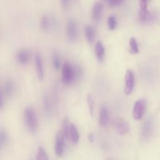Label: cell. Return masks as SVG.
<instances>
[{"label":"cell","instance_id":"2e32d148","mask_svg":"<svg viewBox=\"0 0 160 160\" xmlns=\"http://www.w3.org/2000/svg\"><path fill=\"white\" fill-rule=\"evenodd\" d=\"M4 95H6L7 97H10L14 93L15 87L14 84L11 79H8L5 81L4 84V88H2Z\"/></svg>","mask_w":160,"mask_h":160},{"label":"cell","instance_id":"7c38bea8","mask_svg":"<svg viewBox=\"0 0 160 160\" xmlns=\"http://www.w3.org/2000/svg\"><path fill=\"white\" fill-rule=\"evenodd\" d=\"M84 33L86 41L89 44H92L96 38V30L90 25H87L84 28Z\"/></svg>","mask_w":160,"mask_h":160},{"label":"cell","instance_id":"7a4b0ae2","mask_svg":"<svg viewBox=\"0 0 160 160\" xmlns=\"http://www.w3.org/2000/svg\"><path fill=\"white\" fill-rule=\"evenodd\" d=\"M24 119L28 130L34 133L38 129V123L37 115L32 107H26L24 111Z\"/></svg>","mask_w":160,"mask_h":160},{"label":"cell","instance_id":"7402d4cb","mask_svg":"<svg viewBox=\"0 0 160 160\" xmlns=\"http://www.w3.org/2000/svg\"><path fill=\"white\" fill-rule=\"evenodd\" d=\"M36 160H49L47 152L42 146H39L38 148Z\"/></svg>","mask_w":160,"mask_h":160},{"label":"cell","instance_id":"277c9868","mask_svg":"<svg viewBox=\"0 0 160 160\" xmlns=\"http://www.w3.org/2000/svg\"><path fill=\"white\" fill-rule=\"evenodd\" d=\"M66 32L68 39L71 41H76L78 38L79 31L77 22L73 19H70L68 21L66 26Z\"/></svg>","mask_w":160,"mask_h":160},{"label":"cell","instance_id":"603a6c76","mask_svg":"<svg viewBox=\"0 0 160 160\" xmlns=\"http://www.w3.org/2000/svg\"><path fill=\"white\" fill-rule=\"evenodd\" d=\"M107 24L109 30L113 31L114 30L118 25V21L116 17L114 15H111L108 18L107 20Z\"/></svg>","mask_w":160,"mask_h":160},{"label":"cell","instance_id":"52a82bcc","mask_svg":"<svg viewBox=\"0 0 160 160\" xmlns=\"http://www.w3.org/2000/svg\"><path fill=\"white\" fill-rule=\"evenodd\" d=\"M64 136L61 131H58L55 137L54 151L58 157H61L64 151Z\"/></svg>","mask_w":160,"mask_h":160},{"label":"cell","instance_id":"4fadbf2b","mask_svg":"<svg viewBox=\"0 0 160 160\" xmlns=\"http://www.w3.org/2000/svg\"><path fill=\"white\" fill-rule=\"evenodd\" d=\"M94 51L96 54V56L98 61H102L104 58L105 55V49L103 44L101 41H98L96 42L95 44Z\"/></svg>","mask_w":160,"mask_h":160},{"label":"cell","instance_id":"5bb4252c","mask_svg":"<svg viewBox=\"0 0 160 160\" xmlns=\"http://www.w3.org/2000/svg\"><path fill=\"white\" fill-rule=\"evenodd\" d=\"M53 21L47 16H42L40 19V26L42 31H48L53 26Z\"/></svg>","mask_w":160,"mask_h":160},{"label":"cell","instance_id":"4316f807","mask_svg":"<svg viewBox=\"0 0 160 160\" xmlns=\"http://www.w3.org/2000/svg\"><path fill=\"white\" fill-rule=\"evenodd\" d=\"M123 0H108V4L111 7H116L120 5Z\"/></svg>","mask_w":160,"mask_h":160},{"label":"cell","instance_id":"484cf974","mask_svg":"<svg viewBox=\"0 0 160 160\" xmlns=\"http://www.w3.org/2000/svg\"><path fill=\"white\" fill-rule=\"evenodd\" d=\"M139 16L141 20H142V21H147L149 20V19L151 18V14H149L148 11H143L140 10L139 12Z\"/></svg>","mask_w":160,"mask_h":160},{"label":"cell","instance_id":"d4e9b609","mask_svg":"<svg viewBox=\"0 0 160 160\" xmlns=\"http://www.w3.org/2000/svg\"><path fill=\"white\" fill-rule=\"evenodd\" d=\"M52 63L53 68H54L55 70L58 71L61 68L62 65L61 59L58 54L55 53L53 54L52 59Z\"/></svg>","mask_w":160,"mask_h":160},{"label":"cell","instance_id":"e0dca14e","mask_svg":"<svg viewBox=\"0 0 160 160\" xmlns=\"http://www.w3.org/2000/svg\"><path fill=\"white\" fill-rule=\"evenodd\" d=\"M71 124H69V120L67 116L64 117L62 122V132L64 136V137L69 139H70V129H71Z\"/></svg>","mask_w":160,"mask_h":160},{"label":"cell","instance_id":"1f68e13d","mask_svg":"<svg viewBox=\"0 0 160 160\" xmlns=\"http://www.w3.org/2000/svg\"><path fill=\"white\" fill-rule=\"evenodd\" d=\"M104 1H108V0H104Z\"/></svg>","mask_w":160,"mask_h":160},{"label":"cell","instance_id":"6da1fadb","mask_svg":"<svg viewBox=\"0 0 160 160\" xmlns=\"http://www.w3.org/2000/svg\"><path fill=\"white\" fill-rule=\"evenodd\" d=\"M82 71L80 66L72 65L68 62H65L62 65V80L66 84H70L79 79L81 76Z\"/></svg>","mask_w":160,"mask_h":160},{"label":"cell","instance_id":"8992f818","mask_svg":"<svg viewBox=\"0 0 160 160\" xmlns=\"http://www.w3.org/2000/svg\"><path fill=\"white\" fill-rule=\"evenodd\" d=\"M124 82L125 84L124 88V92L126 95H129L132 92L135 84L134 75L132 70L128 69L126 71Z\"/></svg>","mask_w":160,"mask_h":160},{"label":"cell","instance_id":"44dd1931","mask_svg":"<svg viewBox=\"0 0 160 160\" xmlns=\"http://www.w3.org/2000/svg\"><path fill=\"white\" fill-rule=\"evenodd\" d=\"M8 141V135L6 131L3 129H0V148L2 149L6 144Z\"/></svg>","mask_w":160,"mask_h":160},{"label":"cell","instance_id":"30bf717a","mask_svg":"<svg viewBox=\"0 0 160 160\" xmlns=\"http://www.w3.org/2000/svg\"><path fill=\"white\" fill-rule=\"evenodd\" d=\"M35 66L36 70V74L38 79L42 81L44 79V65L42 56L40 53H36L35 55Z\"/></svg>","mask_w":160,"mask_h":160},{"label":"cell","instance_id":"d6a6232c","mask_svg":"<svg viewBox=\"0 0 160 160\" xmlns=\"http://www.w3.org/2000/svg\"><path fill=\"white\" fill-rule=\"evenodd\" d=\"M108 160H111V159H108Z\"/></svg>","mask_w":160,"mask_h":160},{"label":"cell","instance_id":"d6986e66","mask_svg":"<svg viewBox=\"0 0 160 160\" xmlns=\"http://www.w3.org/2000/svg\"><path fill=\"white\" fill-rule=\"evenodd\" d=\"M70 139L74 143H77L79 139V136L76 126L73 124H71Z\"/></svg>","mask_w":160,"mask_h":160},{"label":"cell","instance_id":"8fae6325","mask_svg":"<svg viewBox=\"0 0 160 160\" xmlns=\"http://www.w3.org/2000/svg\"><path fill=\"white\" fill-rule=\"evenodd\" d=\"M31 58V52L27 49H21L16 54L17 61L22 65L27 64Z\"/></svg>","mask_w":160,"mask_h":160},{"label":"cell","instance_id":"ffe728a7","mask_svg":"<svg viewBox=\"0 0 160 160\" xmlns=\"http://www.w3.org/2000/svg\"><path fill=\"white\" fill-rule=\"evenodd\" d=\"M129 52L132 54H136L139 52V48L137 41L134 38H131L129 41Z\"/></svg>","mask_w":160,"mask_h":160},{"label":"cell","instance_id":"9a60e30c","mask_svg":"<svg viewBox=\"0 0 160 160\" xmlns=\"http://www.w3.org/2000/svg\"><path fill=\"white\" fill-rule=\"evenodd\" d=\"M152 131V122L150 119L146 120L142 126L141 129V136L143 139H147L149 137L151 134Z\"/></svg>","mask_w":160,"mask_h":160},{"label":"cell","instance_id":"83f0119b","mask_svg":"<svg viewBox=\"0 0 160 160\" xmlns=\"http://www.w3.org/2000/svg\"><path fill=\"white\" fill-rule=\"evenodd\" d=\"M60 1H61L62 8L64 10L68 9L69 6V0H60Z\"/></svg>","mask_w":160,"mask_h":160},{"label":"cell","instance_id":"9c48e42d","mask_svg":"<svg viewBox=\"0 0 160 160\" xmlns=\"http://www.w3.org/2000/svg\"><path fill=\"white\" fill-rule=\"evenodd\" d=\"M104 7L101 2H96L94 4L91 9V18L95 22H99L103 14Z\"/></svg>","mask_w":160,"mask_h":160},{"label":"cell","instance_id":"ba28073f","mask_svg":"<svg viewBox=\"0 0 160 160\" xmlns=\"http://www.w3.org/2000/svg\"><path fill=\"white\" fill-rule=\"evenodd\" d=\"M109 122V112L106 105H102L99 109L98 116V123L100 127L106 128Z\"/></svg>","mask_w":160,"mask_h":160},{"label":"cell","instance_id":"3957f363","mask_svg":"<svg viewBox=\"0 0 160 160\" xmlns=\"http://www.w3.org/2000/svg\"><path fill=\"white\" fill-rule=\"evenodd\" d=\"M113 127L116 131L120 135H125L129 132L130 130V125L124 119L117 117L112 120Z\"/></svg>","mask_w":160,"mask_h":160},{"label":"cell","instance_id":"ac0fdd59","mask_svg":"<svg viewBox=\"0 0 160 160\" xmlns=\"http://www.w3.org/2000/svg\"><path fill=\"white\" fill-rule=\"evenodd\" d=\"M42 105H43V109L44 113L48 116L50 114L51 111V102L49 100V96L44 93L42 97Z\"/></svg>","mask_w":160,"mask_h":160},{"label":"cell","instance_id":"5b68a950","mask_svg":"<svg viewBox=\"0 0 160 160\" xmlns=\"http://www.w3.org/2000/svg\"><path fill=\"white\" fill-rule=\"evenodd\" d=\"M146 102L145 99L141 98L137 100L133 107L132 109V117L136 120H140L146 111Z\"/></svg>","mask_w":160,"mask_h":160},{"label":"cell","instance_id":"f1b7e54d","mask_svg":"<svg viewBox=\"0 0 160 160\" xmlns=\"http://www.w3.org/2000/svg\"><path fill=\"white\" fill-rule=\"evenodd\" d=\"M4 92L2 88H1V90H0V108L1 109L2 108V106L4 105Z\"/></svg>","mask_w":160,"mask_h":160},{"label":"cell","instance_id":"f546056e","mask_svg":"<svg viewBox=\"0 0 160 160\" xmlns=\"http://www.w3.org/2000/svg\"><path fill=\"white\" fill-rule=\"evenodd\" d=\"M88 141L90 142H94V135L92 133H89L88 136Z\"/></svg>","mask_w":160,"mask_h":160},{"label":"cell","instance_id":"cb8c5ba5","mask_svg":"<svg viewBox=\"0 0 160 160\" xmlns=\"http://www.w3.org/2000/svg\"><path fill=\"white\" fill-rule=\"evenodd\" d=\"M87 104L88 107V111L91 115V116H93V111H94V101L93 96L91 94H88L87 95Z\"/></svg>","mask_w":160,"mask_h":160},{"label":"cell","instance_id":"4dcf8cb0","mask_svg":"<svg viewBox=\"0 0 160 160\" xmlns=\"http://www.w3.org/2000/svg\"><path fill=\"white\" fill-rule=\"evenodd\" d=\"M139 1H146V2L148 1V0H139Z\"/></svg>","mask_w":160,"mask_h":160}]
</instances>
